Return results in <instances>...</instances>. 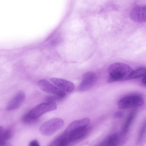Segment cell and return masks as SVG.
<instances>
[{
    "instance_id": "1",
    "label": "cell",
    "mask_w": 146,
    "mask_h": 146,
    "mask_svg": "<svg viewBox=\"0 0 146 146\" xmlns=\"http://www.w3.org/2000/svg\"><path fill=\"white\" fill-rule=\"evenodd\" d=\"M128 65L122 62H116L110 64L108 68L109 74L108 82L111 83L116 81L129 79L132 71Z\"/></svg>"
},
{
    "instance_id": "25",
    "label": "cell",
    "mask_w": 146,
    "mask_h": 146,
    "mask_svg": "<svg viewBox=\"0 0 146 146\" xmlns=\"http://www.w3.org/2000/svg\"><path fill=\"white\" fill-rule=\"evenodd\" d=\"M3 127L2 126H0V134L1 133V132L3 131Z\"/></svg>"
},
{
    "instance_id": "12",
    "label": "cell",
    "mask_w": 146,
    "mask_h": 146,
    "mask_svg": "<svg viewBox=\"0 0 146 146\" xmlns=\"http://www.w3.org/2000/svg\"><path fill=\"white\" fill-rule=\"evenodd\" d=\"M88 129V127L79 129L74 131L68 135H66L68 136L73 143L85 136L87 133Z\"/></svg>"
},
{
    "instance_id": "3",
    "label": "cell",
    "mask_w": 146,
    "mask_h": 146,
    "mask_svg": "<svg viewBox=\"0 0 146 146\" xmlns=\"http://www.w3.org/2000/svg\"><path fill=\"white\" fill-rule=\"evenodd\" d=\"M64 124V121L62 119L53 118L42 124L40 127V131L43 135H51L61 128Z\"/></svg>"
},
{
    "instance_id": "17",
    "label": "cell",
    "mask_w": 146,
    "mask_h": 146,
    "mask_svg": "<svg viewBox=\"0 0 146 146\" xmlns=\"http://www.w3.org/2000/svg\"><path fill=\"white\" fill-rule=\"evenodd\" d=\"M145 125L144 124L141 128L137 139V141L139 143L142 141L144 137L145 132Z\"/></svg>"
},
{
    "instance_id": "6",
    "label": "cell",
    "mask_w": 146,
    "mask_h": 146,
    "mask_svg": "<svg viewBox=\"0 0 146 146\" xmlns=\"http://www.w3.org/2000/svg\"><path fill=\"white\" fill-rule=\"evenodd\" d=\"M38 86L43 91L64 98L65 95L64 91L56 87L44 79L39 80L37 83Z\"/></svg>"
},
{
    "instance_id": "13",
    "label": "cell",
    "mask_w": 146,
    "mask_h": 146,
    "mask_svg": "<svg viewBox=\"0 0 146 146\" xmlns=\"http://www.w3.org/2000/svg\"><path fill=\"white\" fill-rule=\"evenodd\" d=\"M135 115V111L131 113L125 122L123 126L121 133L125 135L128 131L134 120Z\"/></svg>"
},
{
    "instance_id": "19",
    "label": "cell",
    "mask_w": 146,
    "mask_h": 146,
    "mask_svg": "<svg viewBox=\"0 0 146 146\" xmlns=\"http://www.w3.org/2000/svg\"><path fill=\"white\" fill-rule=\"evenodd\" d=\"M61 136L56 138L49 145V146H57L60 138Z\"/></svg>"
},
{
    "instance_id": "22",
    "label": "cell",
    "mask_w": 146,
    "mask_h": 146,
    "mask_svg": "<svg viewBox=\"0 0 146 146\" xmlns=\"http://www.w3.org/2000/svg\"><path fill=\"white\" fill-rule=\"evenodd\" d=\"M0 146H13L9 143L7 142L0 143Z\"/></svg>"
},
{
    "instance_id": "11",
    "label": "cell",
    "mask_w": 146,
    "mask_h": 146,
    "mask_svg": "<svg viewBox=\"0 0 146 146\" xmlns=\"http://www.w3.org/2000/svg\"><path fill=\"white\" fill-rule=\"evenodd\" d=\"M25 98V93L22 91H19L9 102L7 107V109L10 111L18 108L22 104Z\"/></svg>"
},
{
    "instance_id": "24",
    "label": "cell",
    "mask_w": 146,
    "mask_h": 146,
    "mask_svg": "<svg viewBox=\"0 0 146 146\" xmlns=\"http://www.w3.org/2000/svg\"><path fill=\"white\" fill-rule=\"evenodd\" d=\"M98 146H105V140L101 143Z\"/></svg>"
},
{
    "instance_id": "15",
    "label": "cell",
    "mask_w": 146,
    "mask_h": 146,
    "mask_svg": "<svg viewBox=\"0 0 146 146\" xmlns=\"http://www.w3.org/2000/svg\"><path fill=\"white\" fill-rule=\"evenodd\" d=\"M12 131L7 129L3 131L0 134V143L7 142L13 136Z\"/></svg>"
},
{
    "instance_id": "10",
    "label": "cell",
    "mask_w": 146,
    "mask_h": 146,
    "mask_svg": "<svg viewBox=\"0 0 146 146\" xmlns=\"http://www.w3.org/2000/svg\"><path fill=\"white\" fill-rule=\"evenodd\" d=\"M125 136L121 132L111 135L105 140V146H120L124 142Z\"/></svg>"
},
{
    "instance_id": "18",
    "label": "cell",
    "mask_w": 146,
    "mask_h": 146,
    "mask_svg": "<svg viewBox=\"0 0 146 146\" xmlns=\"http://www.w3.org/2000/svg\"><path fill=\"white\" fill-rule=\"evenodd\" d=\"M63 98L60 96L54 95V96H49L46 98L47 102H54V101L60 100Z\"/></svg>"
},
{
    "instance_id": "8",
    "label": "cell",
    "mask_w": 146,
    "mask_h": 146,
    "mask_svg": "<svg viewBox=\"0 0 146 146\" xmlns=\"http://www.w3.org/2000/svg\"><path fill=\"white\" fill-rule=\"evenodd\" d=\"M90 122V119L88 118L74 121L68 126L63 134L67 135L76 130L87 127Z\"/></svg>"
},
{
    "instance_id": "14",
    "label": "cell",
    "mask_w": 146,
    "mask_h": 146,
    "mask_svg": "<svg viewBox=\"0 0 146 146\" xmlns=\"http://www.w3.org/2000/svg\"><path fill=\"white\" fill-rule=\"evenodd\" d=\"M146 69L144 67L140 68L132 71L129 75V79L136 78L145 75Z\"/></svg>"
},
{
    "instance_id": "21",
    "label": "cell",
    "mask_w": 146,
    "mask_h": 146,
    "mask_svg": "<svg viewBox=\"0 0 146 146\" xmlns=\"http://www.w3.org/2000/svg\"><path fill=\"white\" fill-rule=\"evenodd\" d=\"M29 146H40L38 142L36 140L31 141L29 143Z\"/></svg>"
},
{
    "instance_id": "7",
    "label": "cell",
    "mask_w": 146,
    "mask_h": 146,
    "mask_svg": "<svg viewBox=\"0 0 146 146\" xmlns=\"http://www.w3.org/2000/svg\"><path fill=\"white\" fill-rule=\"evenodd\" d=\"M146 6L138 5L133 7L129 13L131 19L134 22L143 23L146 21Z\"/></svg>"
},
{
    "instance_id": "23",
    "label": "cell",
    "mask_w": 146,
    "mask_h": 146,
    "mask_svg": "<svg viewBox=\"0 0 146 146\" xmlns=\"http://www.w3.org/2000/svg\"><path fill=\"white\" fill-rule=\"evenodd\" d=\"M142 83L143 84L145 85L146 84V77L145 76V75L143 76V78L142 79Z\"/></svg>"
},
{
    "instance_id": "9",
    "label": "cell",
    "mask_w": 146,
    "mask_h": 146,
    "mask_svg": "<svg viewBox=\"0 0 146 146\" xmlns=\"http://www.w3.org/2000/svg\"><path fill=\"white\" fill-rule=\"evenodd\" d=\"M50 81L57 86L67 92L72 91L74 85L71 82L63 79L53 78L50 79Z\"/></svg>"
},
{
    "instance_id": "4",
    "label": "cell",
    "mask_w": 146,
    "mask_h": 146,
    "mask_svg": "<svg viewBox=\"0 0 146 146\" xmlns=\"http://www.w3.org/2000/svg\"><path fill=\"white\" fill-rule=\"evenodd\" d=\"M143 98L137 95H131L123 98L118 102V108L121 109H125L139 107L144 103Z\"/></svg>"
},
{
    "instance_id": "16",
    "label": "cell",
    "mask_w": 146,
    "mask_h": 146,
    "mask_svg": "<svg viewBox=\"0 0 146 146\" xmlns=\"http://www.w3.org/2000/svg\"><path fill=\"white\" fill-rule=\"evenodd\" d=\"M72 143L68 136L63 134L61 136L57 146H70Z\"/></svg>"
},
{
    "instance_id": "2",
    "label": "cell",
    "mask_w": 146,
    "mask_h": 146,
    "mask_svg": "<svg viewBox=\"0 0 146 146\" xmlns=\"http://www.w3.org/2000/svg\"><path fill=\"white\" fill-rule=\"evenodd\" d=\"M54 102H46L39 104L34 107L23 117L22 120L25 123L29 124L35 121L44 113L57 109Z\"/></svg>"
},
{
    "instance_id": "5",
    "label": "cell",
    "mask_w": 146,
    "mask_h": 146,
    "mask_svg": "<svg viewBox=\"0 0 146 146\" xmlns=\"http://www.w3.org/2000/svg\"><path fill=\"white\" fill-rule=\"evenodd\" d=\"M97 79L96 74L92 72H88L83 75L81 82L78 87L81 92H84L90 90L95 84Z\"/></svg>"
},
{
    "instance_id": "20",
    "label": "cell",
    "mask_w": 146,
    "mask_h": 146,
    "mask_svg": "<svg viewBox=\"0 0 146 146\" xmlns=\"http://www.w3.org/2000/svg\"><path fill=\"white\" fill-rule=\"evenodd\" d=\"M123 113L121 111H118L115 113L114 115L115 118L117 119L123 116Z\"/></svg>"
}]
</instances>
